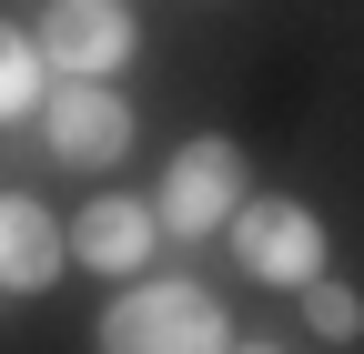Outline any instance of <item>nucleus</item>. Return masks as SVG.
Here are the masks:
<instances>
[{"label": "nucleus", "instance_id": "10", "mask_svg": "<svg viewBox=\"0 0 364 354\" xmlns=\"http://www.w3.org/2000/svg\"><path fill=\"white\" fill-rule=\"evenodd\" d=\"M233 354H284V344H233Z\"/></svg>", "mask_w": 364, "mask_h": 354}, {"label": "nucleus", "instance_id": "1", "mask_svg": "<svg viewBox=\"0 0 364 354\" xmlns=\"http://www.w3.org/2000/svg\"><path fill=\"white\" fill-rule=\"evenodd\" d=\"M102 354H233V324L203 284H132L102 314Z\"/></svg>", "mask_w": 364, "mask_h": 354}, {"label": "nucleus", "instance_id": "2", "mask_svg": "<svg viewBox=\"0 0 364 354\" xmlns=\"http://www.w3.org/2000/svg\"><path fill=\"white\" fill-rule=\"evenodd\" d=\"M243 203H253V183H243V152L223 142V132L182 142L172 172H162V193H152V213H162V233H172V243H213Z\"/></svg>", "mask_w": 364, "mask_h": 354}, {"label": "nucleus", "instance_id": "9", "mask_svg": "<svg viewBox=\"0 0 364 354\" xmlns=\"http://www.w3.org/2000/svg\"><path fill=\"white\" fill-rule=\"evenodd\" d=\"M304 324L324 334V344H354V334H364V294L334 284V274H314V284H304Z\"/></svg>", "mask_w": 364, "mask_h": 354}, {"label": "nucleus", "instance_id": "6", "mask_svg": "<svg viewBox=\"0 0 364 354\" xmlns=\"http://www.w3.org/2000/svg\"><path fill=\"white\" fill-rule=\"evenodd\" d=\"M41 132H51L61 162H122L132 152V102L112 81H61V92L41 102Z\"/></svg>", "mask_w": 364, "mask_h": 354}, {"label": "nucleus", "instance_id": "4", "mask_svg": "<svg viewBox=\"0 0 364 354\" xmlns=\"http://www.w3.org/2000/svg\"><path fill=\"white\" fill-rule=\"evenodd\" d=\"M41 51H51L61 81H112V71H132L142 31H132L122 0H51L41 11Z\"/></svg>", "mask_w": 364, "mask_h": 354}, {"label": "nucleus", "instance_id": "3", "mask_svg": "<svg viewBox=\"0 0 364 354\" xmlns=\"http://www.w3.org/2000/svg\"><path fill=\"white\" fill-rule=\"evenodd\" d=\"M223 243H233V263L253 284H284V294H304L324 274V223H314L304 203H273V193H253L233 223H223Z\"/></svg>", "mask_w": 364, "mask_h": 354}, {"label": "nucleus", "instance_id": "5", "mask_svg": "<svg viewBox=\"0 0 364 354\" xmlns=\"http://www.w3.org/2000/svg\"><path fill=\"white\" fill-rule=\"evenodd\" d=\"M152 243H172V233H162V213H152L142 193H91V203L71 213V263H91V274H112V284L142 274Z\"/></svg>", "mask_w": 364, "mask_h": 354}, {"label": "nucleus", "instance_id": "8", "mask_svg": "<svg viewBox=\"0 0 364 354\" xmlns=\"http://www.w3.org/2000/svg\"><path fill=\"white\" fill-rule=\"evenodd\" d=\"M51 102V51H41V31L0 21V122H31Z\"/></svg>", "mask_w": 364, "mask_h": 354}, {"label": "nucleus", "instance_id": "7", "mask_svg": "<svg viewBox=\"0 0 364 354\" xmlns=\"http://www.w3.org/2000/svg\"><path fill=\"white\" fill-rule=\"evenodd\" d=\"M71 263V223L31 193H0V294H41Z\"/></svg>", "mask_w": 364, "mask_h": 354}]
</instances>
